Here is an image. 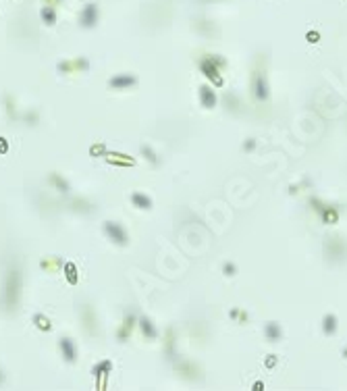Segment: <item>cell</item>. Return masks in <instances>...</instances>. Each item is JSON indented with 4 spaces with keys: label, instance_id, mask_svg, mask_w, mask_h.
Here are the masks:
<instances>
[{
    "label": "cell",
    "instance_id": "cell-1",
    "mask_svg": "<svg viewBox=\"0 0 347 391\" xmlns=\"http://www.w3.org/2000/svg\"><path fill=\"white\" fill-rule=\"evenodd\" d=\"M21 269L19 264H11L5 275V293L3 302L7 306V310H15L19 306V296H21Z\"/></svg>",
    "mask_w": 347,
    "mask_h": 391
},
{
    "label": "cell",
    "instance_id": "cell-18",
    "mask_svg": "<svg viewBox=\"0 0 347 391\" xmlns=\"http://www.w3.org/2000/svg\"><path fill=\"white\" fill-rule=\"evenodd\" d=\"M137 325H140V331L146 339H156L158 337V329L154 327V323L148 318V316H142V318H137Z\"/></svg>",
    "mask_w": 347,
    "mask_h": 391
},
{
    "label": "cell",
    "instance_id": "cell-33",
    "mask_svg": "<svg viewBox=\"0 0 347 391\" xmlns=\"http://www.w3.org/2000/svg\"><path fill=\"white\" fill-rule=\"evenodd\" d=\"M256 146H258V142H256L254 137H249V139H245V142L241 144V150H243V152H254Z\"/></svg>",
    "mask_w": 347,
    "mask_h": 391
},
{
    "label": "cell",
    "instance_id": "cell-34",
    "mask_svg": "<svg viewBox=\"0 0 347 391\" xmlns=\"http://www.w3.org/2000/svg\"><path fill=\"white\" fill-rule=\"evenodd\" d=\"M276 362H279V356H276V354H268L266 360H264V366H266L268 370H272V368L276 366Z\"/></svg>",
    "mask_w": 347,
    "mask_h": 391
},
{
    "label": "cell",
    "instance_id": "cell-20",
    "mask_svg": "<svg viewBox=\"0 0 347 391\" xmlns=\"http://www.w3.org/2000/svg\"><path fill=\"white\" fill-rule=\"evenodd\" d=\"M337 329H339V320H337V316L335 314H324L322 316V333L326 335V337H332V335L337 333Z\"/></svg>",
    "mask_w": 347,
    "mask_h": 391
},
{
    "label": "cell",
    "instance_id": "cell-23",
    "mask_svg": "<svg viewBox=\"0 0 347 391\" xmlns=\"http://www.w3.org/2000/svg\"><path fill=\"white\" fill-rule=\"evenodd\" d=\"M131 204L135 208H140V211H150V208H152V198H150V196H146V193H142V191H135V193H131Z\"/></svg>",
    "mask_w": 347,
    "mask_h": 391
},
{
    "label": "cell",
    "instance_id": "cell-2",
    "mask_svg": "<svg viewBox=\"0 0 347 391\" xmlns=\"http://www.w3.org/2000/svg\"><path fill=\"white\" fill-rule=\"evenodd\" d=\"M200 71H202V75H204L208 81H210L214 88H225V77H223V73H220L223 69L212 63L210 54H206V57L200 59Z\"/></svg>",
    "mask_w": 347,
    "mask_h": 391
},
{
    "label": "cell",
    "instance_id": "cell-39",
    "mask_svg": "<svg viewBox=\"0 0 347 391\" xmlns=\"http://www.w3.org/2000/svg\"><path fill=\"white\" fill-rule=\"evenodd\" d=\"M3 383H5V372L0 370V385H3Z\"/></svg>",
    "mask_w": 347,
    "mask_h": 391
},
{
    "label": "cell",
    "instance_id": "cell-11",
    "mask_svg": "<svg viewBox=\"0 0 347 391\" xmlns=\"http://www.w3.org/2000/svg\"><path fill=\"white\" fill-rule=\"evenodd\" d=\"M59 350H61V356L67 364H75L77 362V345L71 337H61L59 339Z\"/></svg>",
    "mask_w": 347,
    "mask_h": 391
},
{
    "label": "cell",
    "instance_id": "cell-5",
    "mask_svg": "<svg viewBox=\"0 0 347 391\" xmlns=\"http://www.w3.org/2000/svg\"><path fill=\"white\" fill-rule=\"evenodd\" d=\"M310 204H312L314 211L318 213V217H320V221L324 223V225H337V223H339V208L337 206L324 204L322 200H318V198H312Z\"/></svg>",
    "mask_w": 347,
    "mask_h": 391
},
{
    "label": "cell",
    "instance_id": "cell-4",
    "mask_svg": "<svg viewBox=\"0 0 347 391\" xmlns=\"http://www.w3.org/2000/svg\"><path fill=\"white\" fill-rule=\"evenodd\" d=\"M102 231H104V235H106L115 246H127V244H129L127 229H125L121 223H117V221H104Z\"/></svg>",
    "mask_w": 347,
    "mask_h": 391
},
{
    "label": "cell",
    "instance_id": "cell-38",
    "mask_svg": "<svg viewBox=\"0 0 347 391\" xmlns=\"http://www.w3.org/2000/svg\"><path fill=\"white\" fill-rule=\"evenodd\" d=\"M262 389H264V383H262V381H256V383H254V391H262Z\"/></svg>",
    "mask_w": 347,
    "mask_h": 391
},
{
    "label": "cell",
    "instance_id": "cell-15",
    "mask_svg": "<svg viewBox=\"0 0 347 391\" xmlns=\"http://www.w3.org/2000/svg\"><path fill=\"white\" fill-rule=\"evenodd\" d=\"M104 158L106 162L115 164V166H135V158H131L129 154H123V152H108Z\"/></svg>",
    "mask_w": 347,
    "mask_h": 391
},
{
    "label": "cell",
    "instance_id": "cell-29",
    "mask_svg": "<svg viewBox=\"0 0 347 391\" xmlns=\"http://www.w3.org/2000/svg\"><path fill=\"white\" fill-rule=\"evenodd\" d=\"M229 316L237 320L239 325H245V323H247V318H249V316H247V312H245V310H239V308H233V310L229 312Z\"/></svg>",
    "mask_w": 347,
    "mask_h": 391
},
{
    "label": "cell",
    "instance_id": "cell-6",
    "mask_svg": "<svg viewBox=\"0 0 347 391\" xmlns=\"http://www.w3.org/2000/svg\"><path fill=\"white\" fill-rule=\"evenodd\" d=\"M57 71L61 75H75V73H88L90 71V61L86 57H77V59H67L57 65Z\"/></svg>",
    "mask_w": 347,
    "mask_h": 391
},
{
    "label": "cell",
    "instance_id": "cell-8",
    "mask_svg": "<svg viewBox=\"0 0 347 391\" xmlns=\"http://www.w3.org/2000/svg\"><path fill=\"white\" fill-rule=\"evenodd\" d=\"M110 372H113V362H110V360H102V362H98V364H94L92 366V374H94V379H96V387L104 389Z\"/></svg>",
    "mask_w": 347,
    "mask_h": 391
},
{
    "label": "cell",
    "instance_id": "cell-32",
    "mask_svg": "<svg viewBox=\"0 0 347 391\" xmlns=\"http://www.w3.org/2000/svg\"><path fill=\"white\" fill-rule=\"evenodd\" d=\"M173 347H175V337H173V331H169V339H166V347H164V354L169 358H175Z\"/></svg>",
    "mask_w": 347,
    "mask_h": 391
},
{
    "label": "cell",
    "instance_id": "cell-28",
    "mask_svg": "<svg viewBox=\"0 0 347 391\" xmlns=\"http://www.w3.org/2000/svg\"><path fill=\"white\" fill-rule=\"evenodd\" d=\"M108 154V150H106V144H92L90 146V156H94V158H98V156H106Z\"/></svg>",
    "mask_w": 347,
    "mask_h": 391
},
{
    "label": "cell",
    "instance_id": "cell-26",
    "mask_svg": "<svg viewBox=\"0 0 347 391\" xmlns=\"http://www.w3.org/2000/svg\"><path fill=\"white\" fill-rule=\"evenodd\" d=\"M5 104H7V115H9V119L11 121H15L19 115H17V102H15V98L13 96H5Z\"/></svg>",
    "mask_w": 347,
    "mask_h": 391
},
{
    "label": "cell",
    "instance_id": "cell-3",
    "mask_svg": "<svg viewBox=\"0 0 347 391\" xmlns=\"http://www.w3.org/2000/svg\"><path fill=\"white\" fill-rule=\"evenodd\" d=\"M252 94L256 98V102H266L270 96L268 77H266V71H262V69H256L252 75Z\"/></svg>",
    "mask_w": 347,
    "mask_h": 391
},
{
    "label": "cell",
    "instance_id": "cell-36",
    "mask_svg": "<svg viewBox=\"0 0 347 391\" xmlns=\"http://www.w3.org/2000/svg\"><path fill=\"white\" fill-rule=\"evenodd\" d=\"M7 152H9V139L0 137V154H7Z\"/></svg>",
    "mask_w": 347,
    "mask_h": 391
},
{
    "label": "cell",
    "instance_id": "cell-21",
    "mask_svg": "<svg viewBox=\"0 0 347 391\" xmlns=\"http://www.w3.org/2000/svg\"><path fill=\"white\" fill-rule=\"evenodd\" d=\"M63 271H65V279H67L69 285H77L79 283V271H77V264L75 262L67 260L63 264Z\"/></svg>",
    "mask_w": 347,
    "mask_h": 391
},
{
    "label": "cell",
    "instance_id": "cell-13",
    "mask_svg": "<svg viewBox=\"0 0 347 391\" xmlns=\"http://www.w3.org/2000/svg\"><path fill=\"white\" fill-rule=\"evenodd\" d=\"M135 325H137V316L131 314V312H127V314L123 316V323H121V327H119V331H117V339H119L121 343H125V341L131 337V333H133Z\"/></svg>",
    "mask_w": 347,
    "mask_h": 391
},
{
    "label": "cell",
    "instance_id": "cell-35",
    "mask_svg": "<svg viewBox=\"0 0 347 391\" xmlns=\"http://www.w3.org/2000/svg\"><path fill=\"white\" fill-rule=\"evenodd\" d=\"M306 40L310 42V44H318V42H320V32H312V30H310V32L306 34Z\"/></svg>",
    "mask_w": 347,
    "mask_h": 391
},
{
    "label": "cell",
    "instance_id": "cell-30",
    "mask_svg": "<svg viewBox=\"0 0 347 391\" xmlns=\"http://www.w3.org/2000/svg\"><path fill=\"white\" fill-rule=\"evenodd\" d=\"M223 275L225 277H235V275H237V264H235V262H223Z\"/></svg>",
    "mask_w": 347,
    "mask_h": 391
},
{
    "label": "cell",
    "instance_id": "cell-31",
    "mask_svg": "<svg viewBox=\"0 0 347 391\" xmlns=\"http://www.w3.org/2000/svg\"><path fill=\"white\" fill-rule=\"evenodd\" d=\"M23 119V123H27V125H38V113H36V110H27V113L21 117Z\"/></svg>",
    "mask_w": 347,
    "mask_h": 391
},
{
    "label": "cell",
    "instance_id": "cell-17",
    "mask_svg": "<svg viewBox=\"0 0 347 391\" xmlns=\"http://www.w3.org/2000/svg\"><path fill=\"white\" fill-rule=\"evenodd\" d=\"M48 183L57 189V191H61V193H69L71 191V185H69V181L61 175V173H57V171H52L50 175H48Z\"/></svg>",
    "mask_w": 347,
    "mask_h": 391
},
{
    "label": "cell",
    "instance_id": "cell-37",
    "mask_svg": "<svg viewBox=\"0 0 347 391\" xmlns=\"http://www.w3.org/2000/svg\"><path fill=\"white\" fill-rule=\"evenodd\" d=\"M61 3H63V0H44V5H46V7H54V9H57Z\"/></svg>",
    "mask_w": 347,
    "mask_h": 391
},
{
    "label": "cell",
    "instance_id": "cell-40",
    "mask_svg": "<svg viewBox=\"0 0 347 391\" xmlns=\"http://www.w3.org/2000/svg\"><path fill=\"white\" fill-rule=\"evenodd\" d=\"M341 354H343V358H347V345L343 347V352H341Z\"/></svg>",
    "mask_w": 347,
    "mask_h": 391
},
{
    "label": "cell",
    "instance_id": "cell-14",
    "mask_svg": "<svg viewBox=\"0 0 347 391\" xmlns=\"http://www.w3.org/2000/svg\"><path fill=\"white\" fill-rule=\"evenodd\" d=\"M198 96H200V102L204 108H214L218 104V98H216V92L212 86H208V83H202V86L198 88Z\"/></svg>",
    "mask_w": 347,
    "mask_h": 391
},
{
    "label": "cell",
    "instance_id": "cell-9",
    "mask_svg": "<svg viewBox=\"0 0 347 391\" xmlns=\"http://www.w3.org/2000/svg\"><path fill=\"white\" fill-rule=\"evenodd\" d=\"M135 86H137V77L133 73H119V75L108 79L110 90H131Z\"/></svg>",
    "mask_w": 347,
    "mask_h": 391
},
{
    "label": "cell",
    "instance_id": "cell-25",
    "mask_svg": "<svg viewBox=\"0 0 347 391\" xmlns=\"http://www.w3.org/2000/svg\"><path fill=\"white\" fill-rule=\"evenodd\" d=\"M69 208H73V211H77V213H90L92 204L88 200H83V198H75V200L69 202Z\"/></svg>",
    "mask_w": 347,
    "mask_h": 391
},
{
    "label": "cell",
    "instance_id": "cell-22",
    "mask_svg": "<svg viewBox=\"0 0 347 391\" xmlns=\"http://www.w3.org/2000/svg\"><path fill=\"white\" fill-rule=\"evenodd\" d=\"M40 19H42V23H44V25L54 27V25H57V21H59V17H57V9L44 5V7L40 9Z\"/></svg>",
    "mask_w": 347,
    "mask_h": 391
},
{
    "label": "cell",
    "instance_id": "cell-10",
    "mask_svg": "<svg viewBox=\"0 0 347 391\" xmlns=\"http://www.w3.org/2000/svg\"><path fill=\"white\" fill-rule=\"evenodd\" d=\"M326 250H330V256L332 260H343L347 256V244L341 240L339 235H332V237H326Z\"/></svg>",
    "mask_w": 347,
    "mask_h": 391
},
{
    "label": "cell",
    "instance_id": "cell-19",
    "mask_svg": "<svg viewBox=\"0 0 347 391\" xmlns=\"http://www.w3.org/2000/svg\"><path fill=\"white\" fill-rule=\"evenodd\" d=\"M264 335H266V339L270 343H276V341H281L283 339V329L279 323H274V320H270V323L264 325Z\"/></svg>",
    "mask_w": 347,
    "mask_h": 391
},
{
    "label": "cell",
    "instance_id": "cell-12",
    "mask_svg": "<svg viewBox=\"0 0 347 391\" xmlns=\"http://www.w3.org/2000/svg\"><path fill=\"white\" fill-rule=\"evenodd\" d=\"M81 323H83V329H86L88 335H94L98 333V318H96V312L90 304L83 306V310H81Z\"/></svg>",
    "mask_w": 347,
    "mask_h": 391
},
{
    "label": "cell",
    "instance_id": "cell-16",
    "mask_svg": "<svg viewBox=\"0 0 347 391\" xmlns=\"http://www.w3.org/2000/svg\"><path fill=\"white\" fill-rule=\"evenodd\" d=\"M63 264H65V260L61 256H46L40 260V269L44 273H59L63 269Z\"/></svg>",
    "mask_w": 347,
    "mask_h": 391
},
{
    "label": "cell",
    "instance_id": "cell-24",
    "mask_svg": "<svg viewBox=\"0 0 347 391\" xmlns=\"http://www.w3.org/2000/svg\"><path fill=\"white\" fill-rule=\"evenodd\" d=\"M32 320H34V325H36L38 331H42V333H50V331H52V323H50V318H48L46 314L36 312Z\"/></svg>",
    "mask_w": 347,
    "mask_h": 391
},
{
    "label": "cell",
    "instance_id": "cell-27",
    "mask_svg": "<svg viewBox=\"0 0 347 391\" xmlns=\"http://www.w3.org/2000/svg\"><path fill=\"white\" fill-rule=\"evenodd\" d=\"M140 150H142V156H144V158H146L148 162H152V164H154V166H158V164H160V158L156 156V152L152 150L150 146H146V144H144V146H142Z\"/></svg>",
    "mask_w": 347,
    "mask_h": 391
},
{
    "label": "cell",
    "instance_id": "cell-7",
    "mask_svg": "<svg viewBox=\"0 0 347 391\" xmlns=\"http://www.w3.org/2000/svg\"><path fill=\"white\" fill-rule=\"evenodd\" d=\"M100 21V7L96 3H88L79 13V25L83 30H94Z\"/></svg>",
    "mask_w": 347,
    "mask_h": 391
}]
</instances>
